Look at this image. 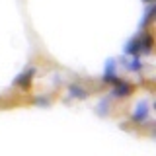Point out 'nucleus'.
<instances>
[{
    "instance_id": "423d86ee",
    "label": "nucleus",
    "mask_w": 156,
    "mask_h": 156,
    "mask_svg": "<svg viewBox=\"0 0 156 156\" xmlns=\"http://www.w3.org/2000/svg\"><path fill=\"white\" fill-rule=\"evenodd\" d=\"M140 53H144V55H150V53H152V37L150 35L140 37Z\"/></svg>"
},
{
    "instance_id": "9d476101",
    "label": "nucleus",
    "mask_w": 156,
    "mask_h": 156,
    "mask_svg": "<svg viewBox=\"0 0 156 156\" xmlns=\"http://www.w3.org/2000/svg\"><path fill=\"white\" fill-rule=\"evenodd\" d=\"M143 2H146V4H150V2H154V0H143Z\"/></svg>"
},
{
    "instance_id": "1a4fd4ad",
    "label": "nucleus",
    "mask_w": 156,
    "mask_h": 156,
    "mask_svg": "<svg viewBox=\"0 0 156 156\" xmlns=\"http://www.w3.org/2000/svg\"><path fill=\"white\" fill-rule=\"evenodd\" d=\"M129 68H131V70H140V68H143V62H140V55H135V57H133V61H131Z\"/></svg>"
},
{
    "instance_id": "6e6552de",
    "label": "nucleus",
    "mask_w": 156,
    "mask_h": 156,
    "mask_svg": "<svg viewBox=\"0 0 156 156\" xmlns=\"http://www.w3.org/2000/svg\"><path fill=\"white\" fill-rule=\"evenodd\" d=\"M154 14H156V8H154V6H148V8H146V14H144V18H143V22H140V26H143V27H146V26H148V23L154 20Z\"/></svg>"
},
{
    "instance_id": "39448f33",
    "label": "nucleus",
    "mask_w": 156,
    "mask_h": 156,
    "mask_svg": "<svg viewBox=\"0 0 156 156\" xmlns=\"http://www.w3.org/2000/svg\"><path fill=\"white\" fill-rule=\"evenodd\" d=\"M123 51L127 53V55H140V37H133L129 43L125 45V49Z\"/></svg>"
},
{
    "instance_id": "f257e3e1",
    "label": "nucleus",
    "mask_w": 156,
    "mask_h": 156,
    "mask_svg": "<svg viewBox=\"0 0 156 156\" xmlns=\"http://www.w3.org/2000/svg\"><path fill=\"white\" fill-rule=\"evenodd\" d=\"M33 74H35V68H27L26 72H22L16 80H14V86H22L23 90H27L29 86H31V80H33Z\"/></svg>"
},
{
    "instance_id": "7ed1b4c3",
    "label": "nucleus",
    "mask_w": 156,
    "mask_h": 156,
    "mask_svg": "<svg viewBox=\"0 0 156 156\" xmlns=\"http://www.w3.org/2000/svg\"><path fill=\"white\" fill-rule=\"evenodd\" d=\"M148 119V105H146V101H143V104L136 105V111L133 115V121L135 123H144V121Z\"/></svg>"
},
{
    "instance_id": "f03ea898",
    "label": "nucleus",
    "mask_w": 156,
    "mask_h": 156,
    "mask_svg": "<svg viewBox=\"0 0 156 156\" xmlns=\"http://www.w3.org/2000/svg\"><path fill=\"white\" fill-rule=\"evenodd\" d=\"M113 86L115 88H113L111 94H113L115 98H127V96L131 94V84H127V82H123V80H117Z\"/></svg>"
},
{
    "instance_id": "20e7f679",
    "label": "nucleus",
    "mask_w": 156,
    "mask_h": 156,
    "mask_svg": "<svg viewBox=\"0 0 156 156\" xmlns=\"http://www.w3.org/2000/svg\"><path fill=\"white\" fill-rule=\"evenodd\" d=\"M119 80L115 74V61H107L105 65V72H104V82H109V84H115Z\"/></svg>"
},
{
    "instance_id": "0eeeda50",
    "label": "nucleus",
    "mask_w": 156,
    "mask_h": 156,
    "mask_svg": "<svg viewBox=\"0 0 156 156\" xmlns=\"http://www.w3.org/2000/svg\"><path fill=\"white\" fill-rule=\"evenodd\" d=\"M68 92H70V96H72V98H80V100L88 98V92H86L82 86H78V84H72L70 88H68Z\"/></svg>"
}]
</instances>
